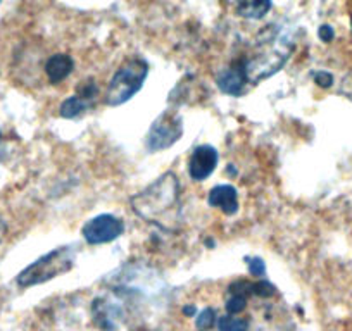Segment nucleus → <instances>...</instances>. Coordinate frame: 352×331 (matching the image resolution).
Segmentation results:
<instances>
[{
	"mask_svg": "<svg viewBox=\"0 0 352 331\" xmlns=\"http://www.w3.org/2000/svg\"><path fill=\"white\" fill-rule=\"evenodd\" d=\"M294 49H296V38L289 23L287 25L275 23L266 26L254 40L250 52L242 57L247 81L250 85H259L261 81L272 78L273 74L283 69Z\"/></svg>",
	"mask_w": 352,
	"mask_h": 331,
	"instance_id": "f257e3e1",
	"label": "nucleus"
},
{
	"mask_svg": "<svg viewBox=\"0 0 352 331\" xmlns=\"http://www.w3.org/2000/svg\"><path fill=\"white\" fill-rule=\"evenodd\" d=\"M131 211L164 231H176L182 222L180 180L168 171L145 190L131 197Z\"/></svg>",
	"mask_w": 352,
	"mask_h": 331,
	"instance_id": "f03ea898",
	"label": "nucleus"
},
{
	"mask_svg": "<svg viewBox=\"0 0 352 331\" xmlns=\"http://www.w3.org/2000/svg\"><path fill=\"white\" fill-rule=\"evenodd\" d=\"M148 76V62L142 57H131L121 64L120 69L113 74L107 85L104 102L109 107L123 106L130 102L142 90Z\"/></svg>",
	"mask_w": 352,
	"mask_h": 331,
	"instance_id": "7ed1b4c3",
	"label": "nucleus"
},
{
	"mask_svg": "<svg viewBox=\"0 0 352 331\" xmlns=\"http://www.w3.org/2000/svg\"><path fill=\"white\" fill-rule=\"evenodd\" d=\"M74 259H76L74 249H71V247H59L56 251L36 259L26 269H23L18 275V278H16V283L21 288L42 285V283L57 278V276L69 273L74 266Z\"/></svg>",
	"mask_w": 352,
	"mask_h": 331,
	"instance_id": "20e7f679",
	"label": "nucleus"
},
{
	"mask_svg": "<svg viewBox=\"0 0 352 331\" xmlns=\"http://www.w3.org/2000/svg\"><path fill=\"white\" fill-rule=\"evenodd\" d=\"M182 135H184L182 117L176 116L171 111H166L152 123L151 130L147 133V140H145V147L152 154L166 150V148L173 147L176 141L180 140Z\"/></svg>",
	"mask_w": 352,
	"mask_h": 331,
	"instance_id": "39448f33",
	"label": "nucleus"
},
{
	"mask_svg": "<svg viewBox=\"0 0 352 331\" xmlns=\"http://www.w3.org/2000/svg\"><path fill=\"white\" fill-rule=\"evenodd\" d=\"M124 231V222L113 214H99L87 221L81 235L88 245H104L120 238Z\"/></svg>",
	"mask_w": 352,
	"mask_h": 331,
	"instance_id": "423d86ee",
	"label": "nucleus"
},
{
	"mask_svg": "<svg viewBox=\"0 0 352 331\" xmlns=\"http://www.w3.org/2000/svg\"><path fill=\"white\" fill-rule=\"evenodd\" d=\"M219 154L212 145H199L188 159V174L194 181H204L214 173Z\"/></svg>",
	"mask_w": 352,
	"mask_h": 331,
	"instance_id": "0eeeda50",
	"label": "nucleus"
},
{
	"mask_svg": "<svg viewBox=\"0 0 352 331\" xmlns=\"http://www.w3.org/2000/svg\"><path fill=\"white\" fill-rule=\"evenodd\" d=\"M247 74L243 67V60H233L228 67L219 71L216 74V85L225 95L230 97H242L247 89Z\"/></svg>",
	"mask_w": 352,
	"mask_h": 331,
	"instance_id": "6e6552de",
	"label": "nucleus"
},
{
	"mask_svg": "<svg viewBox=\"0 0 352 331\" xmlns=\"http://www.w3.org/2000/svg\"><path fill=\"white\" fill-rule=\"evenodd\" d=\"M208 204L225 216H235L239 212V192L232 185H218L209 192Z\"/></svg>",
	"mask_w": 352,
	"mask_h": 331,
	"instance_id": "1a4fd4ad",
	"label": "nucleus"
},
{
	"mask_svg": "<svg viewBox=\"0 0 352 331\" xmlns=\"http://www.w3.org/2000/svg\"><path fill=\"white\" fill-rule=\"evenodd\" d=\"M73 69L74 60L73 57L67 56V54H54L52 57H49V60H47L45 64V74L52 85L63 83L66 78H69Z\"/></svg>",
	"mask_w": 352,
	"mask_h": 331,
	"instance_id": "9d476101",
	"label": "nucleus"
},
{
	"mask_svg": "<svg viewBox=\"0 0 352 331\" xmlns=\"http://www.w3.org/2000/svg\"><path fill=\"white\" fill-rule=\"evenodd\" d=\"M273 9L272 0H236L235 12L236 16L250 21L263 19Z\"/></svg>",
	"mask_w": 352,
	"mask_h": 331,
	"instance_id": "9b49d317",
	"label": "nucleus"
},
{
	"mask_svg": "<svg viewBox=\"0 0 352 331\" xmlns=\"http://www.w3.org/2000/svg\"><path fill=\"white\" fill-rule=\"evenodd\" d=\"M94 104L96 102L83 99L76 93V95H71L66 100H63L59 107V116L64 117V119H76V117L83 116L85 113L92 109Z\"/></svg>",
	"mask_w": 352,
	"mask_h": 331,
	"instance_id": "f8f14e48",
	"label": "nucleus"
},
{
	"mask_svg": "<svg viewBox=\"0 0 352 331\" xmlns=\"http://www.w3.org/2000/svg\"><path fill=\"white\" fill-rule=\"evenodd\" d=\"M216 326H218V331H249V321L226 314V316L218 317Z\"/></svg>",
	"mask_w": 352,
	"mask_h": 331,
	"instance_id": "ddd939ff",
	"label": "nucleus"
},
{
	"mask_svg": "<svg viewBox=\"0 0 352 331\" xmlns=\"http://www.w3.org/2000/svg\"><path fill=\"white\" fill-rule=\"evenodd\" d=\"M216 321H218V316H216V310L212 307H206L201 314L195 319V326H197L199 331H208L211 330L212 326H216Z\"/></svg>",
	"mask_w": 352,
	"mask_h": 331,
	"instance_id": "4468645a",
	"label": "nucleus"
},
{
	"mask_svg": "<svg viewBox=\"0 0 352 331\" xmlns=\"http://www.w3.org/2000/svg\"><path fill=\"white\" fill-rule=\"evenodd\" d=\"M78 95L83 97V99H87V100H92V102H96V99L99 97V87H97V83L94 80L85 81V83H81V85L78 87Z\"/></svg>",
	"mask_w": 352,
	"mask_h": 331,
	"instance_id": "2eb2a0df",
	"label": "nucleus"
},
{
	"mask_svg": "<svg viewBox=\"0 0 352 331\" xmlns=\"http://www.w3.org/2000/svg\"><path fill=\"white\" fill-rule=\"evenodd\" d=\"M247 268H249V273L256 278H264L266 276V264H264L263 259L259 258H245Z\"/></svg>",
	"mask_w": 352,
	"mask_h": 331,
	"instance_id": "dca6fc26",
	"label": "nucleus"
},
{
	"mask_svg": "<svg viewBox=\"0 0 352 331\" xmlns=\"http://www.w3.org/2000/svg\"><path fill=\"white\" fill-rule=\"evenodd\" d=\"M313 78L314 83L321 89H330L333 85V76L328 71H316V73H313Z\"/></svg>",
	"mask_w": 352,
	"mask_h": 331,
	"instance_id": "f3484780",
	"label": "nucleus"
},
{
	"mask_svg": "<svg viewBox=\"0 0 352 331\" xmlns=\"http://www.w3.org/2000/svg\"><path fill=\"white\" fill-rule=\"evenodd\" d=\"M318 36H320L321 42L328 43L335 38V32L330 25H323L320 26V30H318Z\"/></svg>",
	"mask_w": 352,
	"mask_h": 331,
	"instance_id": "a211bd4d",
	"label": "nucleus"
},
{
	"mask_svg": "<svg viewBox=\"0 0 352 331\" xmlns=\"http://www.w3.org/2000/svg\"><path fill=\"white\" fill-rule=\"evenodd\" d=\"M340 92L344 93V95H347V99L352 100V73L347 74V76L344 78V81H342V87H340Z\"/></svg>",
	"mask_w": 352,
	"mask_h": 331,
	"instance_id": "6ab92c4d",
	"label": "nucleus"
},
{
	"mask_svg": "<svg viewBox=\"0 0 352 331\" xmlns=\"http://www.w3.org/2000/svg\"><path fill=\"white\" fill-rule=\"evenodd\" d=\"M6 231H8V228H6V222L0 219V243H2V240H4Z\"/></svg>",
	"mask_w": 352,
	"mask_h": 331,
	"instance_id": "aec40b11",
	"label": "nucleus"
},
{
	"mask_svg": "<svg viewBox=\"0 0 352 331\" xmlns=\"http://www.w3.org/2000/svg\"><path fill=\"white\" fill-rule=\"evenodd\" d=\"M184 314L185 316H188V314H190V316H194L195 314V307L194 306H187V307H184Z\"/></svg>",
	"mask_w": 352,
	"mask_h": 331,
	"instance_id": "412c9836",
	"label": "nucleus"
},
{
	"mask_svg": "<svg viewBox=\"0 0 352 331\" xmlns=\"http://www.w3.org/2000/svg\"><path fill=\"white\" fill-rule=\"evenodd\" d=\"M0 145H2V131H0Z\"/></svg>",
	"mask_w": 352,
	"mask_h": 331,
	"instance_id": "4be33fe9",
	"label": "nucleus"
},
{
	"mask_svg": "<svg viewBox=\"0 0 352 331\" xmlns=\"http://www.w3.org/2000/svg\"><path fill=\"white\" fill-rule=\"evenodd\" d=\"M351 25H352V16H351Z\"/></svg>",
	"mask_w": 352,
	"mask_h": 331,
	"instance_id": "5701e85b",
	"label": "nucleus"
},
{
	"mask_svg": "<svg viewBox=\"0 0 352 331\" xmlns=\"http://www.w3.org/2000/svg\"><path fill=\"white\" fill-rule=\"evenodd\" d=\"M0 4H2V0H0Z\"/></svg>",
	"mask_w": 352,
	"mask_h": 331,
	"instance_id": "b1692460",
	"label": "nucleus"
}]
</instances>
